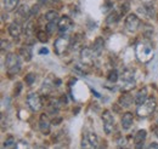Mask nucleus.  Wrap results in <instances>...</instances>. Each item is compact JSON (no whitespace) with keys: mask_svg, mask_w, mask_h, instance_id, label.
<instances>
[{"mask_svg":"<svg viewBox=\"0 0 158 149\" xmlns=\"http://www.w3.org/2000/svg\"><path fill=\"white\" fill-rule=\"evenodd\" d=\"M135 56L141 63H148L153 58V47L148 40L138 42L135 47Z\"/></svg>","mask_w":158,"mask_h":149,"instance_id":"obj_1","label":"nucleus"},{"mask_svg":"<svg viewBox=\"0 0 158 149\" xmlns=\"http://www.w3.org/2000/svg\"><path fill=\"white\" fill-rule=\"evenodd\" d=\"M156 107H157V102H156L155 98L146 99L142 104H140L138 107L136 114H138L140 118H147L151 114H153V112L156 111Z\"/></svg>","mask_w":158,"mask_h":149,"instance_id":"obj_2","label":"nucleus"},{"mask_svg":"<svg viewBox=\"0 0 158 149\" xmlns=\"http://www.w3.org/2000/svg\"><path fill=\"white\" fill-rule=\"evenodd\" d=\"M6 70L10 75H16L21 69V63L19 56H16L15 54H10L6 57Z\"/></svg>","mask_w":158,"mask_h":149,"instance_id":"obj_3","label":"nucleus"},{"mask_svg":"<svg viewBox=\"0 0 158 149\" xmlns=\"http://www.w3.org/2000/svg\"><path fill=\"white\" fill-rule=\"evenodd\" d=\"M69 37L68 35H61L56 40H55V44H54V50H55V54L56 55H63L66 51H67V49H68V46H69Z\"/></svg>","mask_w":158,"mask_h":149,"instance_id":"obj_4","label":"nucleus"},{"mask_svg":"<svg viewBox=\"0 0 158 149\" xmlns=\"http://www.w3.org/2000/svg\"><path fill=\"white\" fill-rule=\"evenodd\" d=\"M99 146V138L95 132H85L83 136L81 141V147L83 148H96Z\"/></svg>","mask_w":158,"mask_h":149,"instance_id":"obj_5","label":"nucleus"},{"mask_svg":"<svg viewBox=\"0 0 158 149\" xmlns=\"http://www.w3.org/2000/svg\"><path fill=\"white\" fill-rule=\"evenodd\" d=\"M28 107L33 111V112H38L43 108V101H41V97L39 96V93L32 92L27 96V99H26Z\"/></svg>","mask_w":158,"mask_h":149,"instance_id":"obj_6","label":"nucleus"},{"mask_svg":"<svg viewBox=\"0 0 158 149\" xmlns=\"http://www.w3.org/2000/svg\"><path fill=\"white\" fill-rule=\"evenodd\" d=\"M135 87V80L134 75L130 70H125L122 75V90L124 92H128Z\"/></svg>","mask_w":158,"mask_h":149,"instance_id":"obj_7","label":"nucleus"},{"mask_svg":"<svg viewBox=\"0 0 158 149\" xmlns=\"http://www.w3.org/2000/svg\"><path fill=\"white\" fill-rule=\"evenodd\" d=\"M102 123H103V130L107 135H111L114 129V119L110 111H103L102 113Z\"/></svg>","mask_w":158,"mask_h":149,"instance_id":"obj_8","label":"nucleus"},{"mask_svg":"<svg viewBox=\"0 0 158 149\" xmlns=\"http://www.w3.org/2000/svg\"><path fill=\"white\" fill-rule=\"evenodd\" d=\"M140 24H141V21H140V18H139L136 15H134V14H130V15L125 18V28H127V30H129L130 33L136 32L139 28H140Z\"/></svg>","mask_w":158,"mask_h":149,"instance_id":"obj_9","label":"nucleus"},{"mask_svg":"<svg viewBox=\"0 0 158 149\" xmlns=\"http://www.w3.org/2000/svg\"><path fill=\"white\" fill-rule=\"evenodd\" d=\"M59 29L60 33L61 34H66V33H68L72 28H73V21H72V18L71 17H68V16H63V17H61V18L59 19Z\"/></svg>","mask_w":158,"mask_h":149,"instance_id":"obj_10","label":"nucleus"},{"mask_svg":"<svg viewBox=\"0 0 158 149\" xmlns=\"http://www.w3.org/2000/svg\"><path fill=\"white\" fill-rule=\"evenodd\" d=\"M22 32H23V28L20 22H12L9 26V34L12 38H19L22 34Z\"/></svg>","mask_w":158,"mask_h":149,"instance_id":"obj_11","label":"nucleus"},{"mask_svg":"<svg viewBox=\"0 0 158 149\" xmlns=\"http://www.w3.org/2000/svg\"><path fill=\"white\" fill-rule=\"evenodd\" d=\"M39 129L41 133L44 135H49L50 133V121L48 119V116L45 114H41L39 119Z\"/></svg>","mask_w":158,"mask_h":149,"instance_id":"obj_12","label":"nucleus"},{"mask_svg":"<svg viewBox=\"0 0 158 149\" xmlns=\"http://www.w3.org/2000/svg\"><path fill=\"white\" fill-rule=\"evenodd\" d=\"M80 55H81V59H83V62H84V63H86V64L91 63V62H93V59H94V57H95V54H94L93 49H89V47H84V49L81 50Z\"/></svg>","mask_w":158,"mask_h":149,"instance_id":"obj_13","label":"nucleus"},{"mask_svg":"<svg viewBox=\"0 0 158 149\" xmlns=\"http://www.w3.org/2000/svg\"><path fill=\"white\" fill-rule=\"evenodd\" d=\"M133 123H134V116H133V114L129 112L124 113V115L122 116V127H123L124 130H129V129L131 127Z\"/></svg>","mask_w":158,"mask_h":149,"instance_id":"obj_14","label":"nucleus"},{"mask_svg":"<svg viewBox=\"0 0 158 149\" xmlns=\"http://www.w3.org/2000/svg\"><path fill=\"white\" fill-rule=\"evenodd\" d=\"M146 135H147V132L145 130H140L136 132L135 138H134V142H135V144H136V148L143 147V141H145V138H146Z\"/></svg>","mask_w":158,"mask_h":149,"instance_id":"obj_15","label":"nucleus"},{"mask_svg":"<svg viewBox=\"0 0 158 149\" xmlns=\"http://www.w3.org/2000/svg\"><path fill=\"white\" fill-rule=\"evenodd\" d=\"M20 55L22 56V58L24 59V61H31L32 59V56H33V54H32V46H29V45H24V46H22L20 50Z\"/></svg>","mask_w":158,"mask_h":149,"instance_id":"obj_16","label":"nucleus"},{"mask_svg":"<svg viewBox=\"0 0 158 149\" xmlns=\"http://www.w3.org/2000/svg\"><path fill=\"white\" fill-rule=\"evenodd\" d=\"M103 46H105V41H103V39L102 38H98L96 40H95V42H94V45H93V51H94V54L96 55V56H99L101 55V52H102V50H103Z\"/></svg>","mask_w":158,"mask_h":149,"instance_id":"obj_17","label":"nucleus"},{"mask_svg":"<svg viewBox=\"0 0 158 149\" xmlns=\"http://www.w3.org/2000/svg\"><path fill=\"white\" fill-rule=\"evenodd\" d=\"M146 99H147V89H146V87H142L138 92L135 99H134V102H135L138 106H140V104H142Z\"/></svg>","mask_w":158,"mask_h":149,"instance_id":"obj_18","label":"nucleus"},{"mask_svg":"<svg viewBox=\"0 0 158 149\" xmlns=\"http://www.w3.org/2000/svg\"><path fill=\"white\" fill-rule=\"evenodd\" d=\"M133 97H131V95H129V93H124L123 96H120V98H119V103H120V106L122 107H124V108H127V107H129L131 103H133Z\"/></svg>","mask_w":158,"mask_h":149,"instance_id":"obj_19","label":"nucleus"},{"mask_svg":"<svg viewBox=\"0 0 158 149\" xmlns=\"http://www.w3.org/2000/svg\"><path fill=\"white\" fill-rule=\"evenodd\" d=\"M59 12L57 11H55V10H51V11H48L46 14H45V18L48 22H56V21H59Z\"/></svg>","mask_w":158,"mask_h":149,"instance_id":"obj_20","label":"nucleus"},{"mask_svg":"<svg viewBox=\"0 0 158 149\" xmlns=\"http://www.w3.org/2000/svg\"><path fill=\"white\" fill-rule=\"evenodd\" d=\"M4 5H5V9L7 11H12L17 7L19 0H4Z\"/></svg>","mask_w":158,"mask_h":149,"instance_id":"obj_21","label":"nucleus"},{"mask_svg":"<svg viewBox=\"0 0 158 149\" xmlns=\"http://www.w3.org/2000/svg\"><path fill=\"white\" fill-rule=\"evenodd\" d=\"M106 21H107V23H108V24H116V23L119 21V15L116 12V11H113V12H111V14H110V16L107 17Z\"/></svg>","mask_w":158,"mask_h":149,"instance_id":"obj_22","label":"nucleus"},{"mask_svg":"<svg viewBox=\"0 0 158 149\" xmlns=\"http://www.w3.org/2000/svg\"><path fill=\"white\" fill-rule=\"evenodd\" d=\"M4 148H9V149H14V148H17V143L16 141L14 139V137H9L5 143H4Z\"/></svg>","mask_w":158,"mask_h":149,"instance_id":"obj_23","label":"nucleus"},{"mask_svg":"<svg viewBox=\"0 0 158 149\" xmlns=\"http://www.w3.org/2000/svg\"><path fill=\"white\" fill-rule=\"evenodd\" d=\"M19 14H20L23 18H28V16H32L31 15V10L26 5H22L20 9H19Z\"/></svg>","mask_w":158,"mask_h":149,"instance_id":"obj_24","label":"nucleus"},{"mask_svg":"<svg viewBox=\"0 0 158 149\" xmlns=\"http://www.w3.org/2000/svg\"><path fill=\"white\" fill-rule=\"evenodd\" d=\"M37 38L40 42H46L49 40V33L45 30H38L37 32Z\"/></svg>","mask_w":158,"mask_h":149,"instance_id":"obj_25","label":"nucleus"},{"mask_svg":"<svg viewBox=\"0 0 158 149\" xmlns=\"http://www.w3.org/2000/svg\"><path fill=\"white\" fill-rule=\"evenodd\" d=\"M56 28H59V24H56V22H49V23L46 24V27H45V29H46V32L49 33V35L54 34L55 30H56Z\"/></svg>","mask_w":158,"mask_h":149,"instance_id":"obj_26","label":"nucleus"},{"mask_svg":"<svg viewBox=\"0 0 158 149\" xmlns=\"http://www.w3.org/2000/svg\"><path fill=\"white\" fill-rule=\"evenodd\" d=\"M35 74H33V73H29V74L26 75V78H24V81H26V84L28 85V86H31V85H33L34 84V81H35Z\"/></svg>","mask_w":158,"mask_h":149,"instance_id":"obj_27","label":"nucleus"},{"mask_svg":"<svg viewBox=\"0 0 158 149\" xmlns=\"http://www.w3.org/2000/svg\"><path fill=\"white\" fill-rule=\"evenodd\" d=\"M107 78H108V81H111V83H116L119 78L117 70H114V69H113V70H111V72L108 73V76H107Z\"/></svg>","mask_w":158,"mask_h":149,"instance_id":"obj_28","label":"nucleus"},{"mask_svg":"<svg viewBox=\"0 0 158 149\" xmlns=\"http://www.w3.org/2000/svg\"><path fill=\"white\" fill-rule=\"evenodd\" d=\"M21 89H22V85H21V83H17V87H15V96H19L21 92Z\"/></svg>","mask_w":158,"mask_h":149,"instance_id":"obj_29","label":"nucleus"},{"mask_svg":"<svg viewBox=\"0 0 158 149\" xmlns=\"http://www.w3.org/2000/svg\"><path fill=\"white\" fill-rule=\"evenodd\" d=\"M38 10H39V6L38 5H34L33 9L31 10V15H37L38 14Z\"/></svg>","mask_w":158,"mask_h":149,"instance_id":"obj_30","label":"nucleus"},{"mask_svg":"<svg viewBox=\"0 0 158 149\" xmlns=\"http://www.w3.org/2000/svg\"><path fill=\"white\" fill-rule=\"evenodd\" d=\"M48 52H49L48 49H41V50L39 51V54H48Z\"/></svg>","mask_w":158,"mask_h":149,"instance_id":"obj_31","label":"nucleus"},{"mask_svg":"<svg viewBox=\"0 0 158 149\" xmlns=\"http://www.w3.org/2000/svg\"><path fill=\"white\" fill-rule=\"evenodd\" d=\"M148 148H150V149H151V148H158V144H156V143L150 144V146H148Z\"/></svg>","mask_w":158,"mask_h":149,"instance_id":"obj_32","label":"nucleus"},{"mask_svg":"<svg viewBox=\"0 0 158 149\" xmlns=\"http://www.w3.org/2000/svg\"><path fill=\"white\" fill-rule=\"evenodd\" d=\"M46 1H48V0H38V2H39L40 5H44V4H46Z\"/></svg>","mask_w":158,"mask_h":149,"instance_id":"obj_33","label":"nucleus"},{"mask_svg":"<svg viewBox=\"0 0 158 149\" xmlns=\"http://www.w3.org/2000/svg\"><path fill=\"white\" fill-rule=\"evenodd\" d=\"M157 125H158V119H157Z\"/></svg>","mask_w":158,"mask_h":149,"instance_id":"obj_34","label":"nucleus"}]
</instances>
